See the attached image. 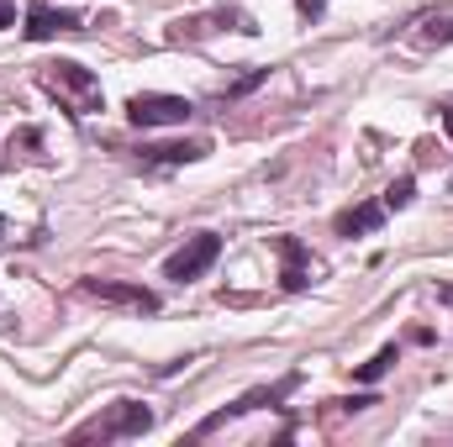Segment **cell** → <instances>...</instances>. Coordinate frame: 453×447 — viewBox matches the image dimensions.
I'll return each mask as SVG.
<instances>
[{
  "instance_id": "obj_1",
  "label": "cell",
  "mask_w": 453,
  "mask_h": 447,
  "mask_svg": "<svg viewBox=\"0 0 453 447\" xmlns=\"http://www.w3.org/2000/svg\"><path fill=\"white\" fill-rule=\"evenodd\" d=\"M37 85L74 116V121H80V116L106 111V90H101V80H96L85 64H74V58H53V64H42V69H37Z\"/></svg>"
},
{
  "instance_id": "obj_5",
  "label": "cell",
  "mask_w": 453,
  "mask_h": 447,
  "mask_svg": "<svg viewBox=\"0 0 453 447\" xmlns=\"http://www.w3.org/2000/svg\"><path fill=\"white\" fill-rule=\"evenodd\" d=\"M217 258H222V237H217V231H196V237H185V247H180V253H169V258H164V279L190 284V279H201Z\"/></svg>"
},
{
  "instance_id": "obj_11",
  "label": "cell",
  "mask_w": 453,
  "mask_h": 447,
  "mask_svg": "<svg viewBox=\"0 0 453 447\" xmlns=\"http://www.w3.org/2000/svg\"><path fill=\"white\" fill-rule=\"evenodd\" d=\"M380 226H385V201H364V206H348V211L333 216V231L338 237H369Z\"/></svg>"
},
{
  "instance_id": "obj_9",
  "label": "cell",
  "mask_w": 453,
  "mask_h": 447,
  "mask_svg": "<svg viewBox=\"0 0 453 447\" xmlns=\"http://www.w3.org/2000/svg\"><path fill=\"white\" fill-rule=\"evenodd\" d=\"M274 253H280V284H285L290 295L306 290V284H311V253H306V242L290 237V231H280V237H274Z\"/></svg>"
},
{
  "instance_id": "obj_12",
  "label": "cell",
  "mask_w": 453,
  "mask_h": 447,
  "mask_svg": "<svg viewBox=\"0 0 453 447\" xmlns=\"http://www.w3.org/2000/svg\"><path fill=\"white\" fill-rule=\"evenodd\" d=\"M137 158L148 169H174V163H201L206 158V142H153V148H137Z\"/></svg>"
},
{
  "instance_id": "obj_3",
  "label": "cell",
  "mask_w": 453,
  "mask_h": 447,
  "mask_svg": "<svg viewBox=\"0 0 453 447\" xmlns=\"http://www.w3.org/2000/svg\"><path fill=\"white\" fill-rule=\"evenodd\" d=\"M217 32H242V37H253L258 27H253L248 11H237V5H217V11H201V16H180L164 37H169V42H206V37H217Z\"/></svg>"
},
{
  "instance_id": "obj_17",
  "label": "cell",
  "mask_w": 453,
  "mask_h": 447,
  "mask_svg": "<svg viewBox=\"0 0 453 447\" xmlns=\"http://www.w3.org/2000/svg\"><path fill=\"white\" fill-rule=\"evenodd\" d=\"M438 116H443V132H449V142H453V95L449 101H438Z\"/></svg>"
},
{
  "instance_id": "obj_6",
  "label": "cell",
  "mask_w": 453,
  "mask_h": 447,
  "mask_svg": "<svg viewBox=\"0 0 453 447\" xmlns=\"http://www.w3.org/2000/svg\"><path fill=\"white\" fill-rule=\"evenodd\" d=\"M196 116V106L185 101V95H158V90H142V95H132L127 101V121L132 126H185Z\"/></svg>"
},
{
  "instance_id": "obj_18",
  "label": "cell",
  "mask_w": 453,
  "mask_h": 447,
  "mask_svg": "<svg viewBox=\"0 0 453 447\" xmlns=\"http://www.w3.org/2000/svg\"><path fill=\"white\" fill-rule=\"evenodd\" d=\"M11 21H16V5H11V0H0V32H5Z\"/></svg>"
},
{
  "instance_id": "obj_16",
  "label": "cell",
  "mask_w": 453,
  "mask_h": 447,
  "mask_svg": "<svg viewBox=\"0 0 453 447\" xmlns=\"http://www.w3.org/2000/svg\"><path fill=\"white\" fill-rule=\"evenodd\" d=\"M296 11H301L306 21H322V11H327V0H296Z\"/></svg>"
},
{
  "instance_id": "obj_8",
  "label": "cell",
  "mask_w": 453,
  "mask_h": 447,
  "mask_svg": "<svg viewBox=\"0 0 453 447\" xmlns=\"http://www.w3.org/2000/svg\"><path fill=\"white\" fill-rule=\"evenodd\" d=\"M27 42H48V37H64V32H85L80 11H53L48 0H32L27 5Z\"/></svg>"
},
{
  "instance_id": "obj_2",
  "label": "cell",
  "mask_w": 453,
  "mask_h": 447,
  "mask_svg": "<svg viewBox=\"0 0 453 447\" xmlns=\"http://www.w3.org/2000/svg\"><path fill=\"white\" fill-rule=\"evenodd\" d=\"M153 427V411L137 400H111L106 411H96L90 421H80L69 432V443H121V437H142Z\"/></svg>"
},
{
  "instance_id": "obj_15",
  "label": "cell",
  "mask_w": 453,
  "mask_h": 447,
  "mask_svg": "<svg viewBox=\"0 0 453 447\" xmlns=\"http://www.w3.org/2000/svg\"><path fill=\"white\" fill-rule=\"evenodd\" d=\"M264 80H269V69H253V74H242V80H237V85H232V90L222 95V101H237V95H248V90H253V85H264Z\"/></svg>"
},
{
  "instance_id": "obj_14",
  "label": "cell",
  "mask_w": 453,
  "mask_h": 447,
  "mask_svg": "<svg viewBox=\"0 0 453 447\" xmlns=\"http://www.w3.org/2000/svg\"><path fill=\"white\" fill-rule=\"evenodd\" d=\"M411 195H417V179H411V174H401V179L385 190V211H406V206H411Z\"/></svg>"
},
{
  "instance_id": "obj_4",
  "label": "cell",
  "mask_w": 453,
  "mask_h": 447,
  "mask_svg": "<svg viewBox=\"0 0 453 447\" xmlns=\"http://www.w3.org/2000/svg\"><path fill=\"white\" fill-rule=\"evenodd\" d=\"M296 390H301V374L290 368L285 379H274V384H258V390H248L242 400H232V405H222L217 416H206V421L196 427V437H211L217 427H226V421H237V416H248V411H264V405H269V411H280V400H285V395H296Z\"/></svg>"
},
{
  "instance_id": "obj_19",
  "label": "cell",
  "mask_w": 453,
  "mask_h": 447,
  "mask_svg": "<svg viewBox=\"0 0 453 447\" xmlns=\"http://www.w3.org/2000/svg\"><path fill=\"white\" fill-rule=\"evenodd\" d=\"M438 300H443V306L453 311V284H443V290H438Z\"/></svg>"
},
{
  "instance_id": "obj_13",
  "label": "cell",
  "mask_w": 453,
  "mask_h": 447,
  "mask_svg": "<svg viewBox=\"0 0 453 447\" xmlns=\"http://www.w3.org/2000/svg\"><path fill=\"white\" fill-rule=\"evenodd\" d=\"M395 363H401V347L390 342V347H380V352H374L369 363H358V374H353V379H358V384H374V379H385V374H390Z\"/></svg>"
},
{
  "instance_id": "obj_7",
  "label": "cell",
  "mask_w": 453,
  "mask_h": 447,
  "mask_svg": "<svg viewBox=\"0 0 453 447\" xmlns=\"http://www.w3.org/2000/svg\"><path fill=\"white\" fill-rule=\"evenodd\" d=\"M80 295H85V300H101V306L137 311V316H153V311H158V295L142 290V284H127V279H80Z\"/></svg>"
},
{
  "instance_id": "obj_10",
  "label": "cell",
  "mask_w": 453,
  "mask_h": 447,
  "mask_svg": "<svg viewBox=\"0 0 453 447\" xmlns=\"http://www.w3.org/2000/svg\"><path fill=\"white\" fill-rule=\"evenodd\" d=\"M406 27H411V32H406V42H411L417 53L449 48V42H453V5H443V11H422V16H411Z\"/></svg>"
}]
</instances>
